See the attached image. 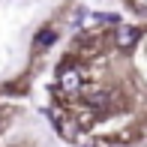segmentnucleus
I'll list each match as a JSON object with an SVG mask.
<instances>
[{
  "instance_id": "1",
  "label": "nucleus",
  "mask_w": 147,
  "mask_h": 147,
  "mask_svg": "<svg viewBox=\"0 0 147 147\" xmlns=\"http://www.w3.org/2000/svg\"><path fill=\"white\" fill-rule=\"evenodd\" d=\"M78 87H81V69L72 66V63H63V66H60V90L72 93Z\"/></svg>"
},
{
  "instance_id": "6",
  "label": "nucleus",
  "mask_w": 147,
  "mask_h": 147,
  "mask_svg": "<svg viewBox=\"0 0 147 147\" xmlns=\"http://www.w3.org/2000/svg\"><path fill=\"white\" fill-rule=\"evenodd\" d=\"M87 147H96V144H87Z\"/></svg>"
},
{
  "instance_id": "3",
  "label": "nucleus",
  "mask_w": 147,
  "mask_h": 147,
  "mask_svg": "<svg viewBox=\"0 0 147 147\" xmlns=\"http://www.w3.org/2000/svg\"><path fill=\"white\" fill-rule=\"evenodd\" d=\"M138 36H141V30L132 27V24H120L114 30V42H117V48H123V51H129L132 45L138 42Z\"/></svg>"
},
{
  "instance_id": "2",
  "label": "nucleus",
  "mask_w": 147,
  "mask_h": 147,
  "mask_svg": "<svg viewBox=\"0 0 147 147\" xmlns=\"http://www.w3.org/2000/svg\"><path fill=\"white\" fill-rule=\"evenodd\" d=\"M84 102H87L93 111H99V114H102V111H108V108H111L114 96H111V90H105V87H96V90H90V93H87V99H84Z\"/></svg>"
},
{
  "instance_id": "5",
  "label": "nucleus",
  "mask_w": 147,
  "mask_h": 147,
  "mask_svg": "<svg viewBox=\"0 0 147 147\" xmlns=\"http://www.w3.org/2000/svg\"><path fill=\"white\" fill-rule=\"evenodd\" d=\"M93 18H96L99 24H117L120 27V15H114V12H96Z\"/></svg>"
},
{
  "instance_id": "4",
  "label": "nucleus",
  "mask_w": 147,
  "mask_h": 147,
  "mask_svg": "<svg viewBox=\"0 0 147 147\" xmlns=\"http://www.w3.org/2000/svg\"><path fill=\"white\" fill-rule=\"evenodd\" d=\"M57 42V30H39V36H36V48H48V45H54Z\"/></svg>"
}]
</instances>
